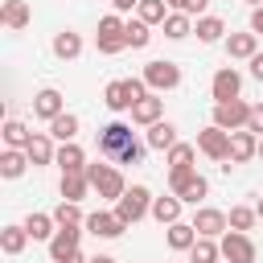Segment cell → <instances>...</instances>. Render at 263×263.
Returning a JSON list of instances; mask_svg holds the SVG:
<instances>
[{
    "mask_svg": "<svg viewBox=\"0 0 263 263\" xmlns=\"http://www.w3.org/2000/svg\"><path fill=\"white\" fill-rule=\"evenodd\" d=\"M99 152L103 156H111V160H119V164H144V152H148V144H140L136 140V132L127 127V123H107L103 132H99Z\"/></svg>",
    "mask_w": 263,
    "mask_h": 263,
    "instance_id": "obj_1",
    "label": "cell"
},
{
    "mask_svg": "<svg viewBox=\"0 0 263 263\" xmlns=\"http://www.w3.org/2000/svg\"><path fill=\"white\" fill-rule=\"evenodd\" d=\"M144 95H148V82H144V78H115V82H107L103 103H107L111 111H132Z\"/></svg>",
    "mask_w": 263,
    "mask_h": 263,
    "instance_id": "obj_2",
    "label": "cell"
},
{
    "mask_svg": "<svg viewBox=\"0 0 263 263\" xmlns=\"http://www.w3.org/2000/svg\"><path fill=\"white\" fill-rule=\"evenodd\" d=\"M95 45H99V53H119V49H127V21H119V12H111V16H103L99 21V33H95Z\"/></svg>",
    "mask_w": 263,
    "mask_h": 263,
    "instance_id": "obj_3",
    "label": "cell"
},
{
    "mask_svg": "<svg viewBox=\"0 0 263 263\" xmlns=\"http://www.w3.org/2000/svg\"><path fill=\"white\" fill-rule=\"evenodd\" d=\"M86 177H90V189H95L99 197H107V201H119V197L127 193L119 168H111V164H86Z\"/></svg>",
    "mask_w": 263,
    "mask_h": 263,
    "instance_id": "obj_4",
    "label": "cell"
},
{
    "mask_svg": "<svg viewBox=\"0 0 263 263\" xmlns=\"http://www.w3.org/2000/svg\"><path fill=\"white\" fill-rule=\"evenodd\" d=\"M115 214H119V222H123V226L140 222L144 214H152V193H148L144 185H132V189L115 201Z\"/></svg>",
    "mask_w": 263,
    "mask_h": 263,
    "instance_id": "obj_5",
    "label": "cell"
},
{
    "mask_svg": "<svg viewBox=\"0 0 263 263\" xmlns=\"http://www.w3.org/2000/svg\"><path fill=\"white\" fill-rule=\"evenodd\" d=\"M144 82H148V90H177L181 86V66L168 62V58H156V62L144 66Z\"/></svg>",
    "mask_w": 263,
    "mask_h": 263,
    "instance_id": "obj_6",
    "label": "cell"
},
{
    "mask_svg": "<svg viewBox=\"0 0 263 263\" xmlns=\"http://www.w3.org/2000/svg\"><path fill=\"white\" fill-rule=\"evenodd\" d=\"M251 119V107L242 99H230V103H214V127L222 132H242Z\"/></svg>",
    "mask_w": 263,
    "mask_h": 263,
    "instance_id": "obj_7",
    "label": "cell"
},
{
    "mask_svg": "<svg viewBox=\"0 0 263 263\" xmlns=\"http://www.w3.org/2000/svg\"><path fill=\"white\" fill-rule=\"evenodd\" d=\"M218 251H222L226 263H255V242H251V234H242V230H226L222 242H218Z\"/></svg>",
    "mask_w": 263,
    "mask_h": 263,
    "instance_id": "obj_8",
    "label": "cell"
},
{
    "mask_svg": "<svg viewBox=\"0 0 263 263\" xmlns=\"http://www.w3.org/2000/svg\"><path fill=\"white\" fill-rule=\"evenodd\" d=\"M197 148L210 156V160H218L222 168H226V160H230V132H222V127H205V132H197Z\"/></svg>",
    "mask_w": 263,
    "mask_h": 263,
    "instance_id": "obj_9",
    "label": "cell"
},
{
    "mask_svg": "<svg viewBox=\"0 0 263 263\" xmlns=\"http://www.w3.org/2000/svg\"><path fill=\"white\" fill-rule=\"evenodd\" d=\"M238 90H242V74H238L234 66H222V70L214 74V82H210L214 103H230V99H238Z\"/></svg>",
    "mask_w": 263,
    "mask_h": 263,
    "instance_id": "obj_10",
    "label": "cell"
},
{
    "mask_svg": "<svg viewBox=\"0 0 263 263\" xmlns=\"http://www.w3.org/2000/svg\"><path fill=\"white\" fill-rule=\"evenodd\" d=\"M193 230H197L201 238H222V234L230 230V222H226V214H222V210H210V205H201V210L193 214Z\"/></svg>",
    "mask_w": 263,
    "mask_h": 263,
    "instance_id": "obj_11",
    "label": "cell"
},
{
    "mask_svg": "<svg viewBox=\"0 0 263 263\" xmlns=\"http://www.w3.org/2000/svg\"><path fill=\"white\" fill-rule=\"evenodd\" d=\"M86 230H90L95 238H119L127 226L119 222V214H115V210H95V214L86 218Z\"/></svg>",
    "mask_w": 263,
    "mask_h": 263,
    "instance_id": "obj_12",
    "label": "cell"
},
{
    "mask_svg": "<svg viewBox=\"0 0 263 263\" xmlns=\"http://www.w3.org/2000/svg\"><path fill=\"white\" fill-rule=\"evenodd\" d=\"M251 156H259V136L255 132H230V164H247ZM226 164V168H230Z\"/></svg>",
    "mask_w": 263,
    "mask_h": 263,
    "instance_id": "obj_13",
    "label": "cell"
},
{
    "mask_svg": "<svg viewBox=\"0 0 263 263\" xmlns=\"http://www.w3.org/2000/svg\"><path fill=\"white\" fill-rule=\"evenodd\" d=\"M78 238H82V230H78V226H58V234L49 238V259H53V263H62L70 251H78Z\"/></svg>",
    "mask_w": 263,
    "mask_h": 263,
    "instance_id": "obj_14",
    "label": "cell"
},
{
    "mask_svg": "<svg viewBox=\"0 0 263 263\" xmlns=\"http://www.w3.org/2000/svg\"><path fill=\"white\" fill-rule=\"evenodd\" d=\"M62 111H66V107H62V95H58L53 86H45V90L33 95V115H37V119H49V123H53Z\"/></svg>",
    "mask_w": 263,
    "mask_h": 263,
    "instance_id": "obj_15",
    "label": "cell"
},
{
    "mask_svg": "<svg viewBox=\"0 0 263 263\" xmlns=\"http://www.w3.org/2000/svg\"><path fill=\"white\" fill-rule=\"evenodd\" d=\"M226 53L251 62V58L259 53V37H255V33H230V37H226Z\"/></svg>",
    "mask_w": 263,
    "mask_h": 263,
    "instance_id": "obj_16",
    "label": "cell"
},
{
    "mask_svg": "<svg viewBox=\"0 0 263 263\" xmlns=\"http://www.w3.org/2000/svg\"><path fill=\"white\" fill-rule=\"evenodd\" d=\"M160 107H164V103L156 99V90H148V95L132 107V123H148V127H152V123H160Z\"/></svg>",
    "mask_w": 263,
    "mask_h": 263,
    "instance_id": "obj_17",
    "label": "cell"
},
{
    "mask_svg": "<svg viewBox=\"0 0 263 263\" xmlns=\"http://www.w3.org/2000/svg\"><path fill=\"white\" fill-rule=\"evenodd\" d=\"M29 160L41 168V164H53V156H58V148H53V140L45 136V132H33V140H29Z\"/></svg>",
    "mask_w": 263,
    "mask_h": 263,
    "instance_id": "obj_18",
    "label": "cell"
},
{
    "mask_svg": "<svg viewBox=\"0 0 263 263\" xmlns=\"http://www.w3.org/2000/svg\"><path fill=\"white\" fill-rule=\"evenodd\" d=\"M53 164H58L62 173H86V152H82L78 144H62L58 156H53Z\"/></svg>",
    "mask_w": 263,
    "mask_h": 263,
    "instance_id": "obj_19",
    "label": "cell"
},
{
    "mask_svg": "<svg viewBox=\"0 0 263 263\" xmlns=\"http://www.w3.org/2000/svg\"><path fill=\"white\" fill-rule=\"evenodd\" d=\"M29 164H33V160H29V152H21V148H4V152H0V177H8V181H16Z\"/></svg>",
    "mask_w": 263,
    "mask_h": 263,
    "instance_id": "obj_20",
    "label": "cell"
},
{
    "mask_svg": "<svg viewBox=\"0 0 263 263\" xmlns=\"http://www.w3.org/2000/svg\"><path fill=\"white\" fill-rule=\"evenodd\" d=\"M181 197L173 193V197H152V218L160 222V226H173V222H181Z\"/></svg>",
    "mask_w": 263,
    "mask_h": 263,
    "instance_id": "obj_21",
    "label": "cell"
},
{
    "mask_svg": "<svg viewBox=\"0 0 263 263\" xmlns=\"http://www.w3.org/2000/svg\"><path fill=\"white\" fill-rule=\"evenodd\" d=\"M21 226L29 230V238H33V242H49V238L58 234V230H53V226H58V222H53V214H29Z\"/></svg>",
    "mask_w": 263,
    "mask_h": 263,
    "instance_id": "obj_22",
    "label": "cell"
},
{
    "mask_svg": "<svg viewBox=\"0 0 263 263\" xmlns=\"http://www.w3.org/2000/svg\"><path fill=\"white\" fill-rule=\"evenodd\" d=\"M86 193H90L86 173H62V201H82Z\"/></svg>",
    "mask_w": 263,
    "mask_h": 263,
    "instance_id": "obj_23",
    "label": "cell"
},
{
    "mask_svg": "<svg viewBox=\"0 0 263 263\" xmlns=\"http://www.w3.org/2000/svg\"><path fill=\"white\" fill-rule=\"evenodd\" d=\"M164 238H168V247H173V251H193V242H197L201 234L193 230V222H173Z\"/></svg>",
    "mask_w": 263,
    "mask_h": 263,
    "instance_id": "obj_24",
    "label": "cell"
},
{
    "mask_svg": "<svg viewBox=\"0 0 263 263\" xmlns=\"http://www.w3.org/2000/svg\"><path fill=\"white\" fill-rule=\"evenodd\" d=\"M177 144V127L168 123V119H160V123H152L148 127V148H156V152H168Z\"/></svg>",
    "mask_w": 263,
    "mask_h": 263,
    "instance_id": "obj_25",
    "label": "cell"
},
{
    "mask_svg": "<svg viewBox=\"0 0 263 263\" xmlns=\"http://www.w3.org/2000/svg\"><path fill=\"white\" fill-rule=\"evenodd\" d=\"M193 156H197L193 144H173L168 148V173H197L193 168Z\"/></svg>",
    "mask_w": 263,
    "mask_h": 263,
    "instance_id": "obj_26",
    "label": "cell"
},
{
    "mask_svg": "<svg viewBox=\"0 0 263 263\" xmlns=\"http://www.w3.org/2000/svg\"><path fill=\"white\" fill-rule=\"evenodd\" d=\"M197 41H205V45H214V41H222L226 37V21L222 16H197Z\"/></svg>",
    "mask_w": 263,
    "mask_h": 263,
    "instance_id": "obj_27",
    "label": "cell"
},
{
    "mask_svg": "<svg viewBox=\"0 0 263 263\" xmlns=\"http://www.w3.org/2000/svg\"><path fill=\"white\" fill-rule=\"evenodd\" d=\"M53 53H58L62 62H70V58H78V53H82V37H78L74 29H62V33L53 37Z\"/></svg>",
    "mask_w": 263,
    "mask_h": 263,
    "instance_id": "obj_28",
    "label": "cell"
},
{
    "mask_svg": "<svg viewBox=\"0 0 263 263\" xmlns=\"http://www.w3.org/2000/svg\"><path fill=\"white\" fill-rule=\"evenodd\" d=\"M25 247H29V230L25 226H4L0 230V251L4 255H21Z\"/></svg>",
    "mask_w": 263,
    "mask_h": 263,
    "instance_id": "obj_29",
    "label": "cell"
},
{
    "mask_svg": "<svg viewBox=\"0 0 263 263\" xmlns=\"http://www.w3.org/2000/svg\"><path fill=\"white\" fill-rule=\"evenodd\" d=\"M0 21H4L8 29H25V25H29V4H25V0H4Z\"/></svg>",
    "mask_w": 263,
    "mask_h": 263,
    "instance_id": "obj_30",
    "label": "cell"
},
{
    "mask_svg": "<svg viewBox=\"0 0 263 263\" xmlns=\"http://www.w3.org/2000/svg\"><path fill=\"white\" fill-rule=\"evenodd\" d=\"M49 136H53V140H62V144H74V136H78V115L62 111V115L49 123Z\"/></svg>",
    "mask_w": 263,
    "mask_h": 263,
    "instance_id": "obj_31",
    "label": "cell"
},
{
    "mask_svg": "<svg viewBox=\"0 0 263 263\" xmlns=\"http://www.w3.org/2000/svg\"><path fill=\"white\" fill-rule=\"evenodd\" d=\"M173 193H177V197H181L185 205H197V201H201V197L210 193V185H205V177H201V173H193V177H189V181H185L181 189H173Z\"/></svg>",
    "mask_w": 263,
    "mask_h": 263,
    "instance_id": "obj_32",
    "label": "cell"
},
{
    "mask_svg": "<svg viewBox=\"0 0 263 263\" xmlns=\"http://www.w3.org/2000/svg\"><path fill=\"white\" fill-rule=\"evenodd\" d=\"M29 140H33V132H29L21 119H4V144H8V148H21V152H25Z\"/></svg>",
    "mask_w": 263,
    "mask_h": 263,
    "instance_id": "obj_33",
    "label": "cell"
},
{
    "mask_svg": "<svg viewBox=\"0 0 263 263\" xmlns=\"http://www.w3.org/2000/svg\"><path fill=\"white\" fill-rule=\"evenodd\" d=\"M136 16H140L144 25H164V21H168V4H164V0H140Z\"/></svg>",
    "mask_w": 263,
    "mask_h": 263,
    "instance_id": "obj_34",
    "label": "cell"
},
{
    "mask_svg": "<svg viewBox=\"0 0 263 263\" xmlns=\"http://www.w3.org/2000/svg\"><path fill=\"white\" fill-rule=\"evenodd\" d=\"M193 33V21L185 16V12H168V21H164V37L168 41H181V37H189Z\"/></svg>",
    "mask_w": 263,
    "mask_h": 263,
    "instance_id": "obj_35",
    "label": "cell"
},
{
    "mask_svg": "<svg viewBox=\"0 0 263 263\" xmlns=\"http://www.w3.org/2000/svg\"><path fill=\"white\" fill-rule=\"evenodd\" d=\"M53 222H58V226H86V218H82L78 201H58V210H53Z\"/></svg>",
    "mask_w": 263,
    "mask_h": 263,
    "instance_id": "obj_36",
    "label": "cell"
},
{
    "mask_svg": "<svg viewBox=\"0 0 263 263\" xmlns=\"http://www.w3.org/2000/svg\"><path fill=\"white\" fill-rule=\"evenodd\" d=\"M218 259H222V251H218L214 238H197L193 251H189V263H218Z\"/></svg>",
    "mask_w": 263,
    "mask_h": 263,
    "instance_id": "obj_37",
    "label": "cell"
},
{
    "mask_svg": "<svg viewBox=\"0 0 263 263\" xmlns=\"http://www.w3.org/2000/svg\"><path fill=\"white\" fill-rule=\"evenodd\" d=\"M255 218H259V214H255L251 205H234V210L226 214V222H230V230H242V234H247V230L255 226Z\"/></svg>",
    "mask_w": 263,
    "mask_h": 263,
    "instance_id": "obj_38",
    "label": "cell"
},
{
    "mask_svg": "<svg viewBox=\"0 0 263 263\" xmlns=\"http://www.w3.org/2000/svg\"><path fill=\"white\" fill-rule=\"evenodd\" d=\"M148 29H152V25H144L140 16H136V21H127V45H132V49H144V45L152 41V33H148Z\"/></svg>",
    "mask_w": 263,
    "mask_h": 263,
    "instance_id": "obj_39",
    "label": "cell"
},
{
    "mask_svg": "<svg viewBox=\"0 0 263 263\" xmlns=\"http://www.w3.org/2000/svg\"><path fill=\"white\" fill-rule=\"evenodd\" d=\"M247 132H255V136L263 140V103H255V107H251V119H247Z\"/></svg>",
    "mask_w": 263,
    "mask_h": 263,
    "instance_id": "obj_40",
    "label": "cell"
},
{
    "mask_svg": "<svg viewBox=\"0 0 263 263\" xmlns=\"http://www.w3.org/2000/svg\"><path fill=\"white\" fill-rule=\"evenodd\" d=\"M251 33H255V37L263 33V8H255V12H251Z\"/></svg>",
    "mask_w": 263,
    "mask_h": 263,
    "instance_id": "obj_41",
    "label": "cell"
},
{
    "mask_svg": "<svg viewBox=\"0 0 263 263\" xmlns=\"http://www.w3.org/2000/svg\"><path fill=\"white\" fill-rule=\"evenodd\" d=\"M251 74L263 82V53H255V58H251Z\"/></svg>",
    "mask_w": 263,
    "mask_h": 263,
    "instance_id": "obj_42",
    "label": "cell"
},
{
    "mask_svg": "<svg viewBox=\"0 0 263 263\" xmlns=\"http://www.w3.org/2000/svg\"><path fill=\"white\" fill-rule=\"evenodd\" d=\"M115 4V12H132V8H140V0H111Z\"/></svg>",
    "mask_w": 263,
    "mask_h": 263,
    "instance_id": "obj_43",
    "label": "cell"
},
{
    "mask_svg": "<svg viewBox=\"0 0 263 263\" xmlns=\"http://www.w3.org/2000/svg\"><path fill=\"white\" fill-rule=\"evenodd\" d=\"M164 4H168V8H177V12H185V16H189V4H193V0H164Z\"/></svg>",
    "mask_w": 263,
    "mask_h": 263,
    "instance_id": "obj_44",
    "label": "cell"
},
{
    "mask_svg": "<svg viewBox=\"0 0 263 263\" xmlns=\"http://www.w3.org/2000/svg\"><path fill=\"white\" fill-rule=\"evenodd\" d=\"M62 263H90V259H86V255H82V251H70V255H66V259H62Z\"/></svg>",
    "mask_w": 263,
    "mask_h": 263,
    "instance_id": "obj_45",
    "label": "cell"
},
{
    "mask_svg": "<svg viewBox=\"0 0 263 263\" xmlns=\"http://www.w3.org/2000/svg\"><path fill=\"white\" fill-rule=\"evenodd\" d=\"M90 263H115V259H111V255H95Z\"/></svg>",
    "mask_w": 263,
    "mask_h": 263,
    "instance_id": "obj_46",
    "label": "cell"
},
{
    "mask_svg": "<svg viewBox=\"0 0 263 263\" xmlns=\"http://www.w3.org/2000/svg\"><path fill=\"white\" fill-rule=\"evenodd\" d=\"M255 214H259V218H263V197H259V205H255Z\"/></svg>",
    "mask_w": 263,
    "mask_h": 263,
    "instance_id": "obj_47",
    "label": "cell"
},
{
    "mask_svg": "<svg viewBox=\"0 0 263 263\" xmlns=\"http://www.w3.org/2000/svg\"><path fill=\"white\" fill-rule=\"evenodd\" d=\"M247 4H255V8H263V0H247Z\"/></svg>",
    "mask_w": 263,
    "mask_h": 263,
    "instance_id": "obj_48",
    "label": "cell"
},
{
    "mask_svg": "<svg viewBox=\"0 0 263 263\" xmlns=\"http://www.w3.org/2000/svg\"><path fill=\"white\" fill-rule=\"evenodd\" d=\"M259 156H263V140H259Z\"/></svg>",
    "mask_w": 263,
    "mask_h": 263,
    "instance_id": "obj_49",
    "label": "cell"
}]
</instances>
